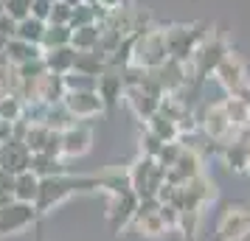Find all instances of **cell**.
Returning a JSON list of instances; mask_svg holds the SVG:
<instances>
[{
	"label": "cell",
	"instance_id": "obj_1",
	"mask_svg": "<svg viewBox=\"0 0 250 241\" xmlns=\"http://www.w3.org/2000/svg\"><path fill=\"white\" fill-rule=\"evenodd\" d=\"M84 191H99V177H76V174H51V177H40V196H37V210L40 216L51 213L54 207L68 202L70 196L84 194Z\"/></svg>",
	"mask_w": 250,
	"mask_h": 241
},
{
	"label": "cell",
	"instance_id": "obj_2",
	"mask_svg": "<svg viewBox=\"0 0 250 241\" xmlns=\"http://www.w3.org/2000/svg\"><path fill=\"white\" fill-rule=\"evenodd\" d=\"M166 59H169V48H166L163 28L152 25L144 34H132V59H129V65H138L144 70H155Z\"/></svg>",
	"mask_w": 250,
	"mask_h": 241
},
{
	"label": "cell",
	"instance_id": "obj_3",
	"mask_svg": "<svg viewBox=\"0 0 250 241\" xmlns=\"http://www.w3.org/2000/svg\"><path fill=\"white\" fill-rule=\"evenodd\" d=\"M228 42L222 34H216V31H208L205 39L197 45V51L191 54V62H188V68L194 73V81L197 84H203L214 76V70L219 68V62L228 56Z\"/></svg>",
	"mask_w": 250,
	"mask_h": 241
},
{
	"label": "cell",
	"instance_id": "obj_4",
	"mask_svg": "<svg viewBox=\"0 0 250 241\" xmlns=\"http://www.w3.org/2000/svg\"><path fill=\"white\" fill-rule=\"evenodd\" d=\"M126 174H129V188L138 194V199L158 196L166 183V168L155 157H144V154H138V160L126 166Z\"/></svg>",
	"mask_w": 250,
	"mask_h": 241
},
{
	"label": "cell",
	"instance_id": "obj_5",
	"mask_svg": "<svg viewBox=\"0 0 250 241\" xmlns=\"http://www.w3.org/2000/svg\"><path fill=\"white\" fill-rule=\"evenodd\" d=\"M163 34H166L169 59H177V62H183V65H188V62H191V54L205 39V34H208V28L200 25V23H191V25L177 23V25H166Z\"/></svg>",
	"mask_w": 250,
	"mask_h": 241
},
{
	"label": "cell",
	"instance_id": "obj_6",
	"mask_svg": "<svg viewBox=\"0 0 250 241\" xmlns=\"http://www.w3.org/2000/svg\"><path fill=\"white\" fill-rule=\"evenodd\" d=\"M37 219H40V210L37 205H28V202H17L12 199L9 205L0 207V239H9V236H20L28 227H34Z\"/></svg>",
	"mask_w": 250,
	"mask_h": 241
},
{
	"label": "cell",
	"instance_id": "obj_7",
	"mask_svg": "<svg viewBox=\"0 0 250 241\" xmlns=\"http://www.w3.org/2000/svg\"><path fill=\"white\" fill-rule=\"evenodd\" d=\"M250 233V205H228L214 227L216 241H245Z\"/></svg>",
	"mask_w": 250,
	"mask_h": 241
},
{
	"label": "cell",
	"instance_id": "obj_8",
	"mask_svg": "<svg viewBox=\"0 0 250 241\" xmlns=\"http://www.w3.org/2000/svg\"><path fill=\"white\" fill-rule=\"evenodd\" d=\"M197 115V124H200V132H203L208 140H214V143H228V140L236 138V129L230 127V121H228L225 110H222V104H205Z\"/></svg>",
	"mask_w": 250,
	"mask_h": 241
},
{
	"label": "cell",
	"instance_id": "obj_9",
	"mask_svg": "<svg viewBox=\"0 0 250 241\" xmlns=\"http://www.w3.org/2000/svg\"><path fill=\"white\" fill-rule=\"evenodd\" d=\"M211 79L225 90V95H242V90L250 84L248 68H245L242 56L233 54V51H228V56L219 62V68L214 70V76H211Z\"/></svg>",
	"mask_w": 250,
	"mask_h": 241
},
{
	"label": "cell",
	"instance_id": "obj_10",
	"mask_svg": "<svg viewBox=\"0 0 250 241\" xmlns=\"http://www.w3.org/2000/svg\"><path fill=\"white\" fill-rule=\"evenodd\" d=\"M62 107L70 112L73 121H90V118H99V115L107 112V107H104V101L99 98V93H96V90L65 93Z\"/></svg>",
	"mask_w": 250,
	"mask_h": 241
},
{
	"label": "cell",
	"instance_id": "obj_11",
	"mask_svg": "<svg viewBox=\"0 0 250 241\" xmlns=\"http://www.w3.org/2000/svg\"><path fill=\"white\" fill-rule=\"evenodd\" d=\"M138 194L135 191H124V194L110 196V205H107V224L113 233H121V230H129L132 219H135L138 210Z\"/></svg>",
	"mask_w": 250,
	"mask_h": 241
},
{
	"label": "cell",
	"instance_id": "obj_12",
	"mask_svg": "<svg viewBox=\"0 0 250 241\" xmlns=\"http://www.w3.org/2000/svg\"><path fill=\"white\" fill-rule=\"evenodd\" d=\"M203 166H205L203 151H197L194 146H186V143H183V154L177 157V163H174L171 168H166V183L169 185H186L188 180H194L197 174L205 171Z\"/></svg>",
	"mask_w": 250,
	"mask_h": 241
},
{
	"label": "cell",
	"instance_id": "obj_13",
	"mask_svg": "<svg viewBox=\"0 0 250 241\" xmlns=\"http://www.w3.org/2000/svg\"><path fill=\"white\" fill-rule=\"evenodd\" d=\"M93 149V129L82 121H73L62 129V160H79Z\"/></svg>",
	"mask_w": 250,
	"mask_h": 241
},
{
	"label": "cell",
	"instance_id": "obj_14",
	"mask_svg": "<svg viewBox=\"0 0 250 241\" xmlns=\"http://www.w3.org/2000/svg\"><path fill=\"white\" fill-rule=\"evenodd\" d=\"M219 160L230 174H248V163H250V140L248 138H233L219 146Z\"/></svg>",
	"mask_w": 250,
	"mask_h": 241
},
{
	"label": "cell",
	"instance_id": "obj_15",
	"mask_svg": "<svg viewBox=\"0 0 250 241\" xmlns=\"http://www.w3.org/2000/svg\"><path fill=\"white\" fill-rule=\"evenodd\" d=\"M96 93H99V98L104 101V107L107 110H113V107H118V104L124 101V79H121V70H115V68H107L96 79Z\"/></svg>",
	"mask_w": 250,
	"mask_h": 241
},
{
	"label": "cell",
	"instance_id": "obj_16",
	"mask_svg": "<svg viewBox=\"0 0 250 241\" xmlns=\"http://www.w3.org/2000/svg\"><path fill=\"white\" fill-rule=\"evenodd\" d=\"M0 168L12 174H20V171H28L31 168V151L25 146L23 140H6L0 143Z\"/></svg>",
	"mask_w": 250,
	"mask_h": 241
},
{
	"label": "cell",
	"instance_id": "obj_17",
	"mask_svg": "<svg viewBox=\"0 0 250 241\" xmlns=\"http://www.w3.org/2000/svg\"><path fill=\"white\" fill-rule=\"evenodd\" d=\"M160 101H163L160 95H152L141 87H129L124 93V104L129 107V112L135 115V121H144V124L160 110Z\"/></svg>",
	"mask_w": 250,
	"mask_h": 241
},
{
	"label": "cell",
	"instance_id": "obj_18",
	"mask_svg": "<svg viewBox=\"0 0 250 241\" xmlns=\"http://www.w3.org/2000/svg\"><path fill=\"white\" fill-rule=\"evenodd\" d=\"M129 230H135L138 236H144V239H163L169 233L166 222L160 219V207L158 210H149V213H135Z\"/></svg>",
	"mask_w": 250,
	"mask_h": 241
},
{
	"label": "cell",
	"instance_id": "obj_19",
	"mask_svg": "<svg viewBox=\"0 0 250 241\" xmlns=\"http://www.w3.org/2000/svg\"><path fill=\"white\" fill-rule=\"evenodd\" d=\"M3 56L9 59V65L20 68V65L31 62V59L42 56V48L31 45V42H23V39H17V37H9V42H6V48H3Z\"/></svg>",
	"mask_w": 250,
	"mask_h": 241
},
{
	"label": "cell",
	"instance_id": "obj_20",
	"mask_svg": "<svg viewBox=\"0 0 250 241\" xmlns=\"http://www.w3.org/2000/svg\"><path fill=\"white\" fill-rule=\"evenodd\" d=\"M65 81H62V76H57V73H45V76H40L37 79V101L42 104H62V98H65Z\"/></svg>",
	"mask_w": 250,
	"mask_h": 241
},
{
	"label": "cell",
	"instance_id": "obj_21",
	"mask_svg": "<svg viewBox=\"0 0 250 241\" xmlns=\"http://www.w3.org/2000/svg\"><path fill=\"white\" fill-rule=\"evenodd\" d=\"M12 196L17 199V202H28V205H37V196H40V177H37L31 168H28V171L14 174Z\"/></svg>",
	"mask_w": 250,
	"mask_h": 241
},
{
	"label": "cell",
	"instance_id": "obj_22",
	"mask_svg": "<svg viewBox=\"0 0 250 241\" xmlns=\"http://www.w3.org/2000/svg\"><path fill=\"white\" fill-rule=\"evenodd\" d=\"M73 56H76V51L70 45L65 48H48L42 51V62H45V70L48 73H57V76H65L73 70Z\"/></svg>",
	"mask_w": 250,
	"mask_h": 241
},
{
	"label": "cell",
	"instance_id": "obj_23",
	"mask_svg": "<svg viewBox=\"0 0 250 241\" xmlns=\"http://www.w3.org/2000/svg\"><path fill=\"white\" fill-rule=\"evenodd\" d=\"M73 70L99 79L104 70H107V56H104L102 51H76V56H73Z\"/></svg>",
	"mask_w": 250,
	"mask_h": 241
},
{
	"label": "cell",
	"instance_id": "obj_24",
	"mask_svg": "<svg viewBox=\"0 0 250 241\" xmlns=\"http://www.w3.org/2000/svg\"><path fill=\"white\" fill-rule=\"evenodd\" d=\"M219 104H222V110H225L230 127L236 129V132L245 129V127H250V110L245 107V101H242L239 95H225Z\"/></svg>",
	"mask_w": 250,
	"mask_h": 241
},
{
	"label": "cell",
	"instance_id": "obj_25",
	"mask_svg": "<svg viewBox=\"0 0 250 241\" xmlns=\"http://www.w3.org/2000/svg\"><path fill=\"white\" fill-rule=\"evenodd\" d=\"M45 20H37V17H25L14 25V37L23 39V42H31V45L42 48V34H45Z\"/></svg>",
	"mask_w": 250,
	"mask_h": 241
},
{
	"label": "cell",
	"instance_id": "obj_26",
	"mask_svg": "<svg viewBox=\"0 0 250 241\" xmlns=\"http://www.w3.org/2000/svg\"><path fill=\"white\" fill-rule=\"evenodd\" d=\"M146 129L152 132V135H158L163 143H174V140H180V129H177V124H174L171 118H166L163 112L152 115V118L146 121Z\"/></svg>",
	"mask_w": 250,
	"mask_h": 241
},
{
	"label": "cell",
	"instance_id": "obj_27",
	"mask_svg": "<svg viewBox=\"0 0 250 241\" xmlns=\"http://www.w3.org/2000/svg\"><path fill=\"white\" fill-rule=\"evenodd\" d=\"M99 37H102V25L99 23L73 28L70 48H73V51H96V48H99Z\"/></svg>",
	"mask_w": 250,
	"mask_h": 241
},
{
	"label": "cell",
	"instance_id": "obj_28",
	"mask_svg": "<svg viewBox=\"0 0 250 241\" xmlns=\"http://www.w3.org/2000/svg\"><path fill=\"white\" fill-rule=\"evenodd\" d=\"M200 227H203V210H180L177 216V233H183V239L194 241L200 236Z\"/></svg>",
	"mask_w": 250,
	"mask_h": 241
},
{
	"label": "cell",
	"instance_id": "obj_29",
	"mask_svg": "<svg viewBox=\"0 0 250 241\" xmlns=\"http://www.w3.org/2000/svg\"><path fill=\"white\" fill-rule=\"evenodd\" d=\"M48 138H51V127H45V124H28L23 143L28 146V151H31V154H40V151H45Z\"/></svg>",
	"mask_w": 250,
	"mask_h": 241
},
{
	"label": "cell",
	"instance_id": "obj_30",
	"mask_svg": "<svg viewBox=\"0 0 250 241\" xmlns=\"http://www.w3.org/2000/svg\"><path fill=\"white\" fill-rule=\"evenodd\" d=\"M70 37H73V28L70 25H45V34H42V51L48 48H65L70 45Z\"/></svg>",
	"mask_w": 250,
	"mask_h": 241
},
{
	"label": "cell",
	"instance_id": "obj_31",
	"mask_svg": "<svg viewBox=\"0 0 250 241\" xmlns=\"http://www.w3.org/2000/svg\"><path fill=\"white\" fill-rule=\"evenodd\" d=\"M23 112H25V101L20 95H12V93H6V95H0V121H23Z\"/></svg>",
	"mask_w": 250,
	"mask_h": 241
},
{
	"label": "cell",
	"instance_id": "obj_32",
	"mask_svg": "<svg viewBox=\"0 0 250 241\" xmlns=\"http://www.w3.org/2000/svg\"><path fill=\"white\" fill-rule=\"evenodd\" d=\"M65 81V90L68 93H79V90H96V79L93 76H84V73H76V70H70L62 76Z\"/></svg>",
	"mask_w": 250,
	"mask_h": 241
},
{
	"label": "cell",
	"instance_id": "obj_33",
	"mask_svg": "<svg viewBox=\"0 0 250 241\" xmlns=\"http://www.w3.org/2000/svg\"><path fill=\"white\" fill-rule=\"evenodd\" d=\"M163 149V140L158 138V135H152L146 127H144V132H141V138H138V151L144 154V157H158V151Z\"/></svg>",
	"mask_w": 250,
	"mask_h": 241
},
{
	"label": "cell",
	"instance_id": "obj_34",
	"mask_svg": "<svg viewBox=\"0 0 250 241\" xmlns=\"http://www.w3.org/2000/svg\"><path fill=\"white\" fill-rule=\"evenodd\" d=\"M3 12L9 14L14 23H20L25 17H31V0H3Z\"/></svg>",
	"mask_w": 250,
	"mask_h": 241
},
{
	"label": "cell",
	"instance_id": "obj_35",
	"mask_svg": "<svg viewBox=\"0 0 250 241\" xmlns=\"http://www.w3.org/2000/svg\"><path fill=\"white\" fill-rule=\"evenodd\" d=\"M180 154H183V140H174V143H163V149L158 151V157H155V160H158L163 168H171V166L177 163Z\"/></svg>",
	"mask_w": 250,
	"mask_h": 241
},
{
	"label": "cell",
	"instance_id": "obj_36",
	"mask_svg": "<svg viewBox=\"0 0 250 241\" xmlns=\"http://www.w3.org/2000/svg\"><path fill=\"white\" fill-rule=\"evenodd\" d=\"M70 12H73V6H68L65 0H54L51 14H48V23H54V25H70Z\"/></svg>",
	"mask_w": 250,
	"mask_h": 241
},
{
	"label": "cell",
	"instance_id": "obj_37",
	"mask_svg": "<svg viewBox=\"0 0 250 241\" xmlns=\"http://www.w3.org/2000/svg\"><path fill=\"white\" fill-rule=\"evenodd\" d=\"M51 6H54V0H31V17H37V20H45V23H48Z\"/></svg>",
	"mask_w": 250,
	"mask_h": 241
},
{
	"label": "cell",
	"instance_id": "obj_38",
	"mask_svg": "<svg viewBox=\"0 0 250 241\" xmlns=\"http://www.w3.org/2000/svg\"><path fill=\"white\" fill-rule=\"evenodd\" d=\"M12 188H14V174L6 171V168H0V194H12Z\"/></svg>",
	"mask_w": 250,
	"mask_h": 241
},
{
	"label": "cell",
	"instance_id": "obj_39",
	"mask_svg": "<svg viewBox=\"0 0 250 241\" xmlns=\"http://www.w3.org/2000/svg\"><path fill=\"white\" fill-rule=\"evenodd\" d=\"M12 138H14V124L12 121H0V143H6Z\"/></svg>",
	"mask_w": 250,
	"mask_h": 241
},
{
	"label": "cell",
	"instance_id": "obj_40",
	"mask_svg": "<svg viewBox=\"0 0 250 241\" xmlns=\"http://www.w3.org/2000/svg\"><path fill=\"white\" fill-rule=\"evenodd\" d=\"M102 9H107V12H115V9H124V6H129V0H96Z\"/></svg>",
	"mask_w": 250,
	"mask_h": 241
},
{
	"label": "cell",
	"instance_id": "obj_41",
	"mask_svg": "<svg viewBox=\"0 0 250 241\" xmlns=\"http://www.w3.org/2000/svg\"><path fill=\"white\" fill-rule=\"evenodd\" d=\"M239 98H242V101H245V107L250 110V84L245 87V90H242V95H239Z\"/></svg>",
	"mask_w": 250,
	"mask_h": 241
},
{
	"label": "cell",
	"instance_id": "obj_42",
	"mask_svg": "<svg viewBox=\"0 0 250 241\" xmlns=\"http://www.w3.org/2000/svg\"><path fill=\"white\" fill-rule=\"evenodd\" d=\"M84 3H96V0H84Z\"/></svg>",
	"mask_w": 250,
	"mask_h": 241
},
{
	"label": "cell",
	"instance_id": "obj_43",
	"mask_svg": "<svg viewBox=\"0 0 250 241\" xmlns=\"http://www.w3.org/2000/svg\"><path fill=\"white\" fill-rule=\"evenodd\" d=\"M248 174H250V163H248Z\"/></svg>",
	"mask_w": 250,
	"mask_h": 241
}]
</instances>
